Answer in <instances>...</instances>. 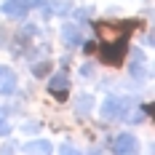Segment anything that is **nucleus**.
<instances>
[{
  "mask_svg": "<svg viewBox=\"0 0 155 155\" xmlns=\"http://www.w3.org/2000/svg\"><path fill=\"white\" fill-rule=\"evenodd\" d=\"M27 8H38V5H46V0H24Z\"/></svg>",
  "mask_w": 155,
  "mask_h": 155,
  "instance_id": "14",
  "label": "nucleus"
},
{
  "mask_svg": "<svg viewBox=\"0 0 155 155\" xmlns=\"http://www.w3.org/2000/svg\"><path fill=\"white\" fill-rule=\"evenodd\" d=\"M48 91L54 94L59 102H64L67 99V91H70V78H67V72H54V78L48 80Z\"/></svg>",
  "mask_w": 155,
  "mask_h": 155,
  "instance_id": "4",
  "label": "nucleus"
},
{
  "mask_svg": "<svg viewBox=\"0 0 155 155\" xmlns=\"http://www.w3.org/2000/svg\"><path fill=\"white\" fill-rule=\"evenodd\" d=\"M24 153H54V144L46 139H32L24 144Z\"/></svg>",
  "mask_w": 155,
  "mask_h": 155,
  "instance_id": "9",
  "label": "nucleus"
},
{
  "mask_svg": "<svg viewBox=\"0 0 155 155\" xmlns=\"http://www.w3.org/2000/svg\"><path fill=\"white\" fill-rule=\"evenodd\" d=\"M94 27H96V35H99V38L115 40L118 35H120V38H128V35H131L128 30H137L139 21H120V24H112V21H96Z\"/></svg>",
  "mask_w": 155,
  "mask_h": 155,
  "instance_id": "2",
  "label": "nucleus"
},
{
  "mask_svg": "<svg viewBox=\"0 0 155 155\" xmlns=\"http://www.w3.org/2000/svg\"><path fill=\"white\" fill-rule=\"evenodd\" d=\"M110 150H115V153H134L137 150V137L134 134H118V137H112L110 142Z\"/></svg>",
  "mask_w": 155,
  "mask_h": 155,
  "instance_id": "5",
  "label": "nucleus"
},
{
  "mask_svg": "<svg viewBox=\"0 0 155 155\" xmlns=\"http://www.w3.org/2000/svg\"><path fill=\"white\" fill-rule=\"evenodd\" d=\"M16 88V72L8 67H0V94H11Z\"/></svg>",
  "mask_w": 155,
  "mask_h": 155,
  "instance_id": "8",
  "label": "nucleus"
},
{
  "mask_svg": "<svg viewBox=\"0 0 155 155\" xmlns=\"http://www.w3.org/2000/svg\"><path fill=\"white\" fill-rule=\"evenodd\" d=\"M51 70V62H38V64H32V75L35 78H43Z\"/></svg>",
  "mask_w": 155,
  "mask_h": 155,
  "instance_id": "12",
  "label": "nucleus"
},
{
  "mask_svg": "<svg viewBox=\"0 0 155 155\" xmlns=\"http://www.w3.org/2000/svg\"><path fill=\"white\" fill-rule=\"evenodd\" d=\"M126 40L128 38H115V40H104L102 46H99V59L110 67H118V64H123L126 59Z\"/></svg>",
  "mask_w": 155,
  "mask_h": 155,
  "instance_id": "1",
  "label": "nucleus"
},
{
  "mask_svg": "<svg viewBox=\"0 0 155 155\" xmlns=\"http://www.w3.org/2000/svg\"><path fill=\"white\" fill-rule=\"evenodd\" d=\"M91 72H94V64H83L80 67V75L83 78H91Z\"/></svg>",
  "mask_w": 155,
  "mask_h": 155,
  "instance_id": "13",
  "label": "nucleus"
},
{
  "mask_svg": "<svg viewBox=\"0 0 155 155\" xmlns=\"http://www.w3.org/2000/svg\"><path fill=\"white\" fill-rule=\"evenodd\" d=\"M126 112H128V99H126V96H107L104 104H102V118H104V120L126 118Z\"/></svg>",
  "mask_w": 155,
  "mask_h": 155,
  "instance_id": "3",
  "label": "nucleus"
},
{
  "mask_svg": "<svg viewBox=\"0 0 155 155\" xmlns=\"http://www.w3.org/2000/svg\"><path fill=\"white\" fill-rule=\"evenodd\" d=\"M91 107H94V96H88V94L78 96V102H75V112H78V115H88Z\"/></svg>",
  "mask_w": 155,
  "mask_h": 155,
  "instance_id": "10",
  "label": "nucleus"
},
{
  "mask_svg": "<svg viewBox=\"0 0 155 155\" xmlns=\"http://www.w3.org/2000/svg\"><path fill=\"white\" fill-rule=\"evenodd\" d=\"M0 11L5 16H11V19H24V16H27V5H24L21 0H5V3L0 5Z\"/></svg>",
  "mask_w": 155,
  "mask_h": 155,
  "instance_id": "7",
  "label": "nucleus"
},
{
  "mask_svg": "<svg viewBox=\"0 0 155 155\" xmlns=\"http://www.w3.org/2000/svg\"><path fill=\"white\" fill-rule=\"evenodd\" d=\"M46 8H48L46 14H67V11H70V5H67L64 0H51Z\"/></svg>",
  "mask_w": 155,
  "mask_h": 155,
  "instance_id": "11",
  "label": "nucleus"
},
{
  "mask_svg": "<svg viewBox=\"0 0 155 155\" xmlns=\"http://www.w3.org/2000/svg\"><path fill=\"white\" fill-rule=\"evenodd\" d=\"M62 153H67V155H70V153H78V147H75V144H70V142H67V144H62Z\"/></svg>",
  "mask_w": 155,
  "mask_h": 155,
  "instance_id": "15",
  "label": "nucleus"
},
{
  "mask_svg": "<svg viewBox=\"0 0 155 155\" xmlns=\"http://www.w3.org/2000/svg\"><path fill=\"white\" fill-rule=\"evenodd\" d=\"M24 128H27V131H30V134H32V131H38L40 126H38V123H27V126H24Z\"/></svg>",
  "mask_w": 155,
  "mask_h": 155,
  "instance_id": "16",
  "label": "nucleus"
},
{
  "mask_svg": "<svg viewBox=\"0 0 155 155\" xmlns=\"http://www.w3.org/2000/svg\"><path fill=\"white\" fill-rule=\"evenodd\" d=\"M62 40L67 46H83V27L75 21H67L62 27Z\"/></svg>",
  "mask_w": 155,
  "mask_h": 155,
  "instance_id": "6",
  "label": "nucleus"
},
{
  "mask_svg": "<svg viewBox=\"0 0 155 155\" xmlns=\"http://www.w3.org/2000/svg\"><path fill=\"white\" fill-rule=\"evenodd\" d=\"M3 123H5V118H3V115H0V126H3Z\"/></svg>",
  "mask_w": 155,
  "mask_h": 155,
  "instance_id": "17",
  "label": "nucleus"
}]
</instances>
